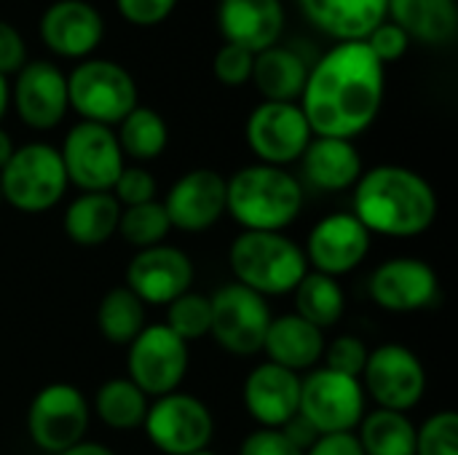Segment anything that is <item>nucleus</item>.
<instances>
[{
    "mask_svg": "<svg viewBox=\"0 0 458 455\" xmlns=\"http://www.w3.org/2000/svg\"><path fill=\"white\" fill-rule=\"evenodd\" d=\"M389 0H298L301 13L338 43L365 40L381 21H386Z\"/></svg>",
    "mask_w": 458,
    "mask_h": 455,
    "instance_id": "obj_24",
    "label": "nucleus"
},
{
    "mask_svg": "<svg viewBox=\"0 0 458 455\" xmlns=\"http://www.w3.org/2000/svg\"><path fill=\"white\" fill-rule=\"evenodd\" d=\"M115 5L126 21L137 27H153L174 11L177 0H115Z\"/></svg>",
    "mask_w": 458,
    "mask_h": 455,
    "instance_id": "obj_41",
    "label": "nucleus"
},
{
    "mask_svg": "<svg viewBox=\"0 0 458 455\" xmlns=\"http://www.w3.org/2000/svg\"><path fill=\"white\" fill-rule=\"evenodd\" d=\"M145 327V306L126 287H113L97 306V330L113 346H129Z\"/></svg>",
    "mask_w": 458,
    "mask_h": 455,
    "instance_id": "obj_32",
    "label": "nucleus"
},
{
    "mask_svg": "<svg viewBox=\"0 0 458 455\" xmlns=\"http://www.w3.org/2000/svg\"><path fill=\"white\" fill-rule=\"evenodd\" d=\"M13 139H11V134L5 131V129H0V169L8 164V158H11V153H13Z\"/></svg>",
    "mask_w": 458,
    "mask_h": 455,
    "instance_id": "obj_46",
    "label": "nucleus"
},
{
    "mask_svg": "<svg viewBox=\"0 0 458 455\" xmlns=\"http://www.w3.org/2000/svg\"><path fill=\"white\" fill-rule=\"evenodd\" d=\"M67 182L81 193H110L126 166L115 131L91 121L75 123L59 147Z\"/></svg>",
    "mask_w": 458,
    "mask_h": 455,
    "instance_id": "obj_10",
    "label": "nucleus"
},
{
    "mask_svg": "<svg viewBox=\"0 0 458 455\" xmlns=\"http://www.w3.org/2000/svg\"><path fill=\"white\" fill-rule=\"evenodd\" d=\"M169 233H172V223H169L166 209L158 198L140 204V206H126L121 212L118 236L129 247H134L137 252L164 244Z\"/></svg>",
    "mask_w": 458,
    "mask_h": 455,
    "instance_id": "obj_34",
    "label": "nucleus"
},
{
    "mask_svg": "<svg viewBox=\"0 0 458 455\" xmlns=\"http://www.w3.org/2000/svg\"><path fill=\"white\" fill-rule=\"evenodd\" d=\"M193 260L188 252L172 244H158L134 252L126 265V290L134 292L142 306H169L193 287Z\"/></svg>",
    "mask_w": 458,
    "mask_h": 455,
    "instance_id": "obj_16",
    "label": "nucleus"
},
{
    "mask_svg": "<svg viewBox=\"0 0 458 455\" xmlns=\"http://www.w3.org/2000/svg\"><path fill=\"white\" fill-rule=\"evenodd\" d=\"M360 383L365 397H370L381 410L408 413L421 405L427 394V370L408 346L384 343L368 354Z\"/></svg>",
    "mask_w": 458,
    "mask_h": 455,
    "instance_id": "obj_13",
    "label": "nucleus"
},
{
    "mask_svg": "<svg viewBox=\"0 0 458 455\" xmlns=\"http://www.w3.org/2000/svg\"><path fill=\"white\" fill-rule=\"evenodd\" d=\"M70 182L59 147L48 142H27L13 147L8 164L0 169V193L8 206L24 215H43L54 209Z\"/></svg>",
    "mask_w": 458,
    "mask_h": 455,
    "instance_id": "obj_5",
    "label": "nucleus"
},
{
    "mask_svg": "<svg viewBox=\"0 0 458 455\" xmlns=\"http://www.w3.org/2000/svg\"><path fill=\"white\" fill-rule=\"evenodd\" d=\"M325 343L327 341L319 327L309 324L298 314H282L271 319L263 351L268 357L266 362H274L301 375L303 370H314L322 362Z\"/></svg>",
    "mask_w": 458,
    "mask_h": 455,
    "instance_id": "obj_25",
    "label": "nucleus"
},
{
    "mask_svg": "<svg viewBox=\"0 0 458 455\" xmlns=\"http://www.w3.org/2000/svg\"><path fill=\"white\" fill-rule=\"evenodd\" d=\"M27 64V46L19 29L8 21H0V75L8 78Z\"/></svg>",
    "mask_w": 458,
    "mask_h": 455,
    "instance_id": "obj_43",
    "label": "nucleus"
},
{
    "mask_svg": "<svg viewBox=\"0 0 458 455\" xmlns=\"http://www.w3.org/2000/svg\"><path fill=\"white\" fill-rule=\"evenodd\" d=\"M303 177L311 188L325 193H341L357 185L362 177V156L352 139L338 137H311L301 156Z\"/></svg>",
    "mask_w": 458,
    "mask_h": 455,
    "instance_id": "obj_23",
    "label": "nucleus"
},
{
    "mask_svg": "<svg viewBox=\"0 0 458 455\" xmlns=\"http://www.w3.org/2000/svg\"><path fill=\"white\" fill-rule=\"evenodd\" d=\"M306 75H309L306 59L298 51L276 43L255 54L250 80L266 97V102H295L303 94Z\"/></svg>",
    "mask_w": 458,
    "mask_h": 455,
    "instance_id": "obj_28",
    "label": "nucleus"
},
{
    "mask_svg": "<svg viewBox=\"0 0 458 455\" xmlns=\"http://www.w3.org/2000/svg\"><path fill=\"white\" fill-rule=\"evenodd\" d=\"M191 367L188 343L166 324H145L126 346V378L145 397H164L180 392Z\"/></svg>",
    "mask_w": 458,
    "mask_h": 455,
    "instance_id": "obj_9",
    "label": "nucleus"
},
{
    "mask_svg": "<svg viewBox=\"0 0 458 455\" xmlns=\"http://www.w3.org/2000/svg\"><path fill=\"white\" fill-rule=\"evenodd\" d=\"M148 397L129 378H110L94 394L97 418L115 432H134L145 424Z\"/></svg>",
    "mask_w": 458,
    "mask_h": 455,
    "instance_id": "obj_31",
    "label": "nucleus"
},
{
    "mask_svg": "<svg viewBox=\"0 0 458 455\" xmlns=\"http://www.w3.org/2000/svg\"><path fill=\"white\" fill-rule=\"evenodd\" d=\"M357 442L365 455H416V424L408 413L373 410L357 426Z\"/></svg>",
    "mask_w": 458,
    "mask_h": 455,
    "instance_id": "obj_29",
    "label": "nucleus"
},
{
    "mask_svg": "<svg viewBox=\"0 0 458 455\" xmlns=\"http://www.w3.org/2000/svg\"><path fill=\"white\" fill-rule=\"evenodd\" d=\"M11 99L24 126L35 131H48L59 126L70 110L67 75L46 59H32L16 72Z\"/></svg>",
    "mask_w": 458,
    "mask_h": 455,
    "instance_id": "obj_19",
    "label": "nucleus"
},
{
    "mask_svg": "<svg viewBox=\"0 0 458 455\" xmlns=\"http://www.w3.org/2000/svg\"><path fill=\"white\" fill-rule=\"evenodd\" d=\"M303 455H365L360 442H357V434L354 432H346V434H322L314 440V445L306 451Z\"/></svg>",
    "mask_w": 458,
    "mask_h": 455,
    "instance_id": "obj_44",
    "label": "nucleus"
},
{
    "mask_svg": "<svg viewBox=\"0 0 458 455\" xmlns=\"http://www.w3.org/2000/svg\"><path fill=\"white\" fill-rule=\"evenodd\" d=\"M43 46L64 59H86L102 43V13L86 0H56L40 16Z\"/></svg>",
    "mask_w": 458,
    "mask_h": 455,
    "instance_id": "obj_20",
    "label": "nucleus"
},
{
    "mask_svg": "<svg viewBox=\"0 0 458 455\" xmlns=\"http://www.w3.org/2000/svg\"><path fill=\"white\" fill-rule=\"evenodd\" d=\"M121 212L113 193H78L64 209L62 231L78 247H102L118 233Z\"/></svg>",
    "mask_w": 458,
    "mask_h": 455,
    "instance_id": "obj_27",
    "label": "nucleus"
},
{
    "mask_svg": "<svg viewBox=\"0 0 458 455\" xmlns=\"http://www.w3.org/2000/svg\"><path fill=\"white\" fill-rule=\"evenodd\" d=\"M416 455H458V416L440 410L416 429Z\"/></svg>",
    "mask_w": 458,
    "mask_h": 455,
    "instance_id": "obj_36",
    "label": "nucleus"
},
{
    "mask_svg": "<svg viewBox=\"0 0 458 455\" xmlns=\"http://www.w3.org/2000/svg\"><path fill=\"white\" fill-rule=\"evenodd\" d=\"M386 16L424 46H448L458 32L456 0H389Z\"/></svg>",
    "mask_w": 458,
    "mask_h": 455,
    "instance_id": "obj_26",
    "label": "nucleus"
},
{
    "mask_svg": "<svg viewBox=\"0 0 458 455\" xmlns=\"http://www.w3.org/2000/svg\"><path fill=\"white\" fill-rule=\"evenodd\" d=\"M8 102H11V88H8V78L0 75V118L5 115L8 110Z\"/></svg>",
    "mask_w": 458,
    "mask_h": 455,
    "instance_id": "obj_47",
    "label": "nucleus"
},
{
    "mask_svg": "<svg viewBox=\"0 0 458 455\" xmlns=\"http://www.w3.org/2000/svg\"><path fill=\"white\" fill-rule=\"evenodd\" d=\"M67 102L99 126H118L140 102L131 72L110 59H81L67 75Z\"/></svg>",
    "mask_w": 458,
    "mask_h": 455,
    "instance_id": "obj_6",
    "label": "nucleus"
},
{
    "mask_svg": "<svg viewBox=\"0 0 458 455\" xmlns=\"http://www.w3.org/2000/svg\"><path fill=\"white\" fill-rule=\"evenodd\" d=\"M110 193L126 209V206H140V204L156 201L158 185H156V177L145 166L134 164V166H123V172L118 174Z\"/></svg>",
    "mask_w": 458,
    "mask_h": 455,
    "instance_id": "obj_38",
    "label": "nucleus"
},
{
    "mask_svg": "<svg viewBox=\"0 0 458 455\" xmlns=\"http://www.w3.org/2000/svg\"><path fill=\"white\" fill-rule=\"evenodd\" d=\"M228 265L236 284L263 298L290 295L309 274L303 247L268 231H242L228 247Z\"/></svg>",
    "mask_w": 458,
    "mask_h": 455,
    "instance_id": "obj_4",
    "label": "nucleus"
},
{
    "mask_svg": "<svg viewBox=\"0 0 458 455\" xmlns=\"http://www.w3.org/2000/svg\"><path fill=\"white\" fill-rule=\"evenodd\" d=\"M217 27L225 43L260 54L276 46L284 32L282 0H220Z\"/></svg>",
    "mask_w": 458,
    "mask_h": 455,
    "instance_id": "obj_22",
    "label": "nucleus"
},
{
    "mask_svg": "<svg viewBox=\"0 0 458 455\" xmlns=\"http://www.w3.org/2000/svg\"><path fill=\"white\" fill-rule=\"evenodd\" d=\"M242 400L260 429H282L298 416L301 375L274 362H263L247 373Z\"/></svg>",
    "mask_w": 458,
    "mask_h": 455,
    "instance_id": "obj_21",
    "label": "nucleus"
},
{
    "mask_svg": "<svg viewBox=\"0 0 458 455\" xmlns=\"http://www.w3.org/2000/svg\"><path fill=\"white\" fill-rule=\"evenodd\" d=\"M303 182L282 166L250 164L225 177V215L242 231L284 233L303 212Z\"/></svg>",
    "mask_w": 458,
    "mask_h": 455,
    "instance_id": "obj_3",
    "label": "nucleus"
},
{
    "mask_svg": "<svg viewBox=\"0 0 458 455\" xmlns=\"http://www.w3.org/2000/svg\"><path fill=\"white\" fill-rule=\"evenodd\" d=\"M384 64L365 40L335 43L306 75L301 110L314 137L354 139L368 131L384 105Z\"/></svg>",
    "mask_w": 458,
    "mask_h": 455,
    "instance_id": "obj_1",
    "label": "nucleus"
},
{
    "mask_svg": "<svg viewBox=\"0 0 458 455\" xmlns=\"http://www.w3.org/2000/svg\"><path fill=\"white\" fill-rule=\"evenodd\" d=\"M150 445L164 455H191L207 451L215 434V418L207 402L193 394L172 392L148 405L142 424Z\"/></svg>",
    "mask_w": 458,
    "mask_h": 455,
    "instance_id": "obj_11",
    "label": "nucleus"
},
{
    "mask_svg": "<svg viewBox=\"0 0 458 455\" xmlns=\"http://www.w3.org/2000/svg\"><path fill=\"white\" fill-rule=\"evenodd\" d=\"M239 455H303V451H298L282 429H255L244 437Z\"/></svg>",
    "mask_w": 458,
    "mask_h": 455,
    "instance_id": "obj_42",
    "label": "nucleus"
},
{
    "mask_svg": "<svg viewBox=\"0 0 458 455\" xmlns=\"http://www.w3.org/2000/svg\"><path fill=\"white\" fill-rule=\"evenodd\" d=\"M191 455H217V453H212V451L207 448V451H199V453H191Z\"/></svg>",
    "mask_w": 458,
    "mask_h": 455,
    "instance_id": "obj_48",
    "label": "nucleus"
},
{
    "mask_svg": "<svg viewBox=\"0 0 458 455\" xmlns=\"http://www.w3.org/2000/svg\"><path fill=\"white\" fill-rule=\"evenodd\" d=\"M368 397L360 378L314 367L301 378V405L298 416L322 437V434H346L360 426L365 418Z\"/></svg>",
    "mask_w": 458,
    "mask_h": 455,
    "instance_id": "obj_7",
    "label": "nucleus"
},
{
    "mask_svg": "<svg viewBox=\"0 0 458 455\" xmlns=\"http://www.w3.org/2000/svg\"><path fill=\"white\" fill-rule=\"evenodd\" d=\"M91 421V408L83 392L72 383L43 386L27 408V434L38 451L59 455L83 442Z\"/></svg>",
    "mask_w": 458,
    "mask_h": 455,
    "instance_id": "obj_8",
    "label": "nucleus"
},
{
    "mask_svg": "<svg viewBox=\"0 0 458 455\" xmlns=\"http://www.w3.org/2000/svg\"><path fill=\"white\" fill-rule=\"evenodd\" d=\"M172 231L204 233L225 215V177L215 169H191L174 180L161 201Z\"/></svg>",
    "mask_w": 458,
    "mask_h": 455,
    "instance_id": "obj_18",
    "label": "nucleus"
},
{
    "mask_svg": "<svg viewBox=\"0 0 458 455\" xmlns=\"http://www.w3.org/2000/svg\"><path fill=\"white\" fill-rule=\"evenodd\" d=\"M59 455H115L107 445H102V442H78V445H72L70 451H64V453Z\"/></svg>",
    "mask_w": 458,
    "mask_h": 455,
    "instance_id": "obj_45",
    "label": "nucleus"
},
{
    "mask_svg": "<svg viewBox=\"0 0 458 455\" xmlns=\"http://www.w3.org/2000/svg\"><path fill=\"white\" fill-rule=\"evenodd\" d=\"M115 139L121 145L123 158L153 161V158H158L166 150V145H169V129H166V121L156 110L137 105L118 123Z\"/></svg>",
    "mask_w": 458,
    "mask_h": 455,
    "instance_id": "obj_33",
    "label": "nucleus"
},
{
    "mask_svg": "<svg viewBox=\"0 0 458 455\" xmlns=\"http://www.w3.org/2000/svg\"><path fill=\"white\" fill-rule=\"evenodd\" d=\"M293 295H295L293 314H298L309 324L319 327L322 333L335 327L346 311V295H344V287L338 284V279L317 274V271H309L298 282Z\"/></svg>",
    "mask_w": 458,
    "mask_h": 455,
    "instance_id": "obj_30",
    "label": "nucleus"
},
{
    "mask_svg": "<svg viewBox=\"0 0 458 455\" xmlns=\"http://www.w3.org/2000/svg\"><path fill=\"white\" fill-rule=\"evenodd\" d=\"M368 48L376 54V59L386 67L389 62H397L405 56L408 46H411V38L394 24V21H381L368 38H365Z\"/></svg>",
    "mask_w": 458,
    "mask_h": 455,
    "instance_id": "obj_40",
    "label": "nucleus"
},
{
    "mask_svg": "<svg viewBox=\"0 0 458 455\" xmlns=\"http://www.w3.org/2000/svg\"><path fill=\"white\" fill-rule=\"evenodd\" d=\"M352 215L378 236L411 239L427 233L440 212L437 193L429 180L408 166L381 164L354 185Z\"/></svg>",
    "mask_w": 458,
    "mask_h": 455,
    "instance_id": "obj_2",
    "label": "nucleus"
},
{
    "mask_svg": "<svg viewBox=\"0 0 458 455\" xmlns=\"http://www.w3.org/2000/svg\"><path fill=\"white\" fill-rule=\"evenodd\" d=\"M244 134L258 164L282 166V169L293 161H301L303 150L314 137L298 102H266V99L250 113Z\"/></svg>",
    "mask_w": 458,
    "mask_h": 455,
    "instance_id": "obj_14",
    "label": "nucleus"
},
{
    "mask_svg": "<svg viewBox=\"0 0 458 455\" xmlns=\"http://www.w3.org/2000/svg\"><path fill=\"white\" fill-rule=\"evenodd\" d=\"M0 204H3V193H0Z\"/></svg>",
    "mask_w": 458,
    "mask_h": 455,
    "instance_id": "obj_49",
    "label": "nucleus"
},
{
    "mask_svg": "<svg viewBox=\"0 0 458 455\" xmlns=\"http://www.w3.org/2000/svg\"><path fill=\"white\" fill-rule=\"evenodd\" d=\"M252 62L255 54H250L247 48L223 43L212 59V72L223 86H244L252 78Z\"/></svg>",
    "mask_w": 458,
    "mask_h": 455,
    "instance_id": "obj_39",
    "label": "nucleus"
},
{
    "mask_svg": "<svg viewBox=\"0 0 458 455\" xmlns=\"http://www.w3.org/2000/svg\"><path fill=\"white\" fill-rule=\"evenodd\" d=\"M368 292L389 314H416L440 300V276L427 260L392 257L373 271Z\"/></svg>",
    "mask_w": 458,
    "mask_h": 455,
    "instance_id": "obj_17",
    "label": "nucleus"
},
{
    "mask_svg": "<svg viewBox=\"0 0 458 455\" xmlns=\"http://www.w3.org/2000/svg\"><path fill=\"white\" fill-rule=\"evenodd\" d=\"M180 341L193 343L209 335L212 324V306L209 295L201 292H185L177 300L166 306V322H164Z\"/></svg>",
    "mask_w": 458,
    "mask_h": 455,
    "instance_id": "obj_35",
    "label": "nucleus"
},
{
    "mask_svg": "<svg viewBox=\"0 0 458 455\" xmlns=\"http://www.w3.org/2000/svg\"><path fill=\"white\" fill-rule=\"evenodd\" d=\"M368 343L357 335H338L333 338L330 343H325V354H322V367L327 370H335V373H344V375H352V378H360L365 365H368Z\"/></svg>",
    "mask_w": 458,
    "mask_h": 455,
    "instance_id": "obj_37",
    "label": "nucleus"
},
{
    "mask_svg": "<svg viewBox=\"0 0 458 455\" xmlns=\"http://www.w3.org/2000/svg\"><path fill=\"white\" fill-rule=\"evenodd\" d=\"M215 343L233 357H255L263 351V341L271 324V308L263 295L231 282L209 295Z\"/></svg>",
    "mask_w": 458,
    "mask_h": 455,
    "instance_id": "obj_12",
    "label": "nucleus"
},
{
    "mask_svg": "<svg viewBox=\"0 0 458 455\" xmlns=\"http://www.w3.org/2000/svg\"><path fill=\"white\" fill-rule=\"evenodd\" d=\"M370 244L373 233L352 212H333L314 223L303 255L311 271L338 279L368 260Z\"/></svg>",
    "mask_w": 458,
    "mask_h": 455,
    "instance_id": "obj_15",
    "label": "nucleus"
}]
</instances>
